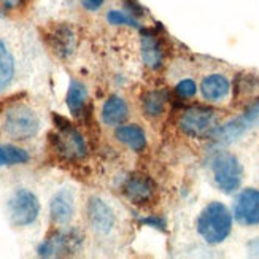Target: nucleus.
Returning a JSON list of instances; mask_svg holds the SVG:
<instances>
[{
  "label": "nucleus",
  "mask_w": 259,
  "mask_h": 259,
  "mask_svg": "<svg viewBox=\"0 0 259 259\" xmlns=\"http://www.w3.org/2000/svg\"><path fill=\"white\" fill-rule=\"evenodd\" d=\"M232 211L223 202L213 200L199 213L196 229L200 239L208 245H220L232 232Z\"/></svg>",
  "instance_id": "f257e3e1"
},
{
  "label": "nucleus",
  "mask_w": 259,
  "mask_h": 259,
  "mask_svg": "<svg viewBox=\"0 0 259 259\" xmlns=\"http://www.w3.org/2000/svg\"><path fill=\"white\" fill-rule=\"evenodd\" d=\"M211 175L217 188L224 194L237 193L242 186L243 180V167L239 157L228 153L220 151L211 161Z\"/></svg>",
  "instance_id": "f03ea898"
},
{
  "label": "nucleus",
  "mask_w": 259,
  "mask_h": 259,
  "mask_svg": "<svg viewBox=\"0 0 259 259\" xmlns=\"http://www.w3.org/2000/svg\"><path fill=\"white\" fill-rule=\"evenodd\" d=\"M220 115L215 108L194 105L186 108L178 119V127L188 137H208L211 131L218 126Z\"/></svg>",
  "instance_id": "7ed1b4c3"
},
{
  "label": "nucleus",
  "mask_w": 259,
  "mask_h": 259,
  "mask_svg": "<svg viewBox=\"0 0 259 259\" xmlns=\"http://www.w3.org/2000/svg\"><path fill=\"white\" fill-rule=\"evenodd\" d=\"M40 131V118L26 105H15L7 110L4 132L13 140H29Z\"/></svg>",
  "instance_id": "20e7f679"
},
{
  "label": "nucleus",
  "mask_w": 259,
  "mask_h": 259,
  "mask_svg": "<svg viewBox=\"0 0 259 259\" xmlns=\"http://www.w3.org/2000/svg\"><path fill=\"white\" fill-rule=\"evenodd\" d=\"M257 126H259V102L253 104L245 113L228 121L226 124L223 126L218 124L211 131L208 137L215 140L220 146H228L242 139L246 132L253 131Z\"/></svg>",
  "instance_id": "39448f33"
},
{
  "label": "nucleus",
  "mask_w": 259,
  "mask_h": 259,
  "mask_svg": "<svg viewBox=\"0 0 259 259\" xmlns=\"http://www.w3.org/2000/svg\"><path fill=\"white\" fill-rule=\"evenodd\" d=\"M7 210L13 226L27 228L35 223L40 215V202L35 193H32L30 189L19 188L8 199Z\"/></svg>",
  "instance_id": "423d86ee"
},
{
  "label": "nucleus",
  "mask_w": 259,
  "mask_h": 259,
  "mask_svg": "<svg viewBox=\"0 0 259 259\" xmlns=\"http://www.w3.org/2000/svg\"><path fill=\"white\" fill-rule=\"evenodd\" d=\"M54 118L58 119V122H56L58 132H56L51 139L54 150L69 161L83 159L88 154V145H86L84 137L69 121L58 118V116H54Z\"/></svg>",
  "instance_id": "0eeeda50"
},
{
  "label": "nucleus",
  "mask_w": 259,
  "mask_h": 259,
  "mask_svg": "<svg viewBox=\"0 0 259 259\" xmlns=\"http://www.w3.org/2000/svg\"><path fill=\"white\" fill-rule=\"evenodd\" d=\"M83 235L76 229L70 231H58L45 239L37 248L40 257H61L70 256L81 248Z\"/></svg>",
  "instance_id": "6e6552de"
},
{
  "label": "nucleus",
  "mask_w": 259,
  "mask_h": 259,
  "mask_svg": "<svg viewBox=\"0 0 259 259\" xmlns=\"http://www.w3.org/2000/svg\"><path fill=\"white\" fill-rule=\"evenodd\" d=\"M232 217L240 226H259V189L245 188L235 196L232 204Z\"/></svg>",
  "instance_id": "1a4fd4ad"
},
{
  "label": "nucleus",
  "mask_w": 259,
  "mask_h": 259,
  "mask_svg": "<svg viewBox=\"0 0 259 259\" xmlns=\"http://www.w3.org/2000/svg\"><path fill=\"white\" fill-rule=\"evenodd\" d=\"M88 223L99 235H108L116 226V215L104 199L91 197L86 207Z\"/></svg>",
  "instance_id": "9d476101"
},
{
  "label": "nucleus",
  "mask_w": 259,
  "mask_h": 259,
  "mask_svg": "<svg viewBox=\"0 0 259 259\" xmlns=\"http://www.w3.org/2000/svg\"><path fill=\"white\" fill-rule=\"evenodd\" d=\"M122 193L132 204L145 205L154 199L156 185L150 177L143 174H134L122 185Z\"/></svg>",
  "instance_id": "9b49d317"
},
{
  "label": "nucleus",
  "mask_w": 259,
  "mask_h": 259,
  "mask_svg": "<svg viewBox=\"0 0 259 259\" xmlns=\"http://www.w3.org/2000/svg\"><path fill=\"white\" fill-rule=\"evenodd\" d=\"M75 217L73 189L62 188L50 200V218L58 226H67Z\"/></svg>",
  "instance_id": "f8f14e48"
},
{
  "label": "nucleus",
  "mask_w": 259,
  "mask_h": 259,
  "mask_svg": "<svg viewBox=\"0 0 259 259\" xmlns=\"http://www.w3.org/2000/svg\"><path fill=\"white\" fill-rule=\"evenodd\" d=\"M199 91L205 102L220 104L231 96L232 84L224 73H208L202 78Z\"/></svg>",
  "instance_id": "ddd939ff"
},
{
  "label": "nucleus",
  "mask_w": 259,
  "mask_h": 259,
  "mask_svg": "<svg viewBox=\"0 0 259 259\" xmlns=\"http://www.w3.org/2000/svg\"><path fill=\"white\" fill-rule=\"evenodd\" d=\"M129 105L121 96H110L100 110V118H102L104 124L110 127H118L124 124L129 118Z\"/></svg>",
  "instance_id": "4468645a"
},
{
  "label": "nucleus",
  "mask_w": 259,
  "mask_h": 259,
  "mask_svg": "<svg viewBox=\"0 0 259 259\" xmlns=\"http://www.w3.org/2000/svg\"><path fill=\"white\" fill-rule=\"evenodd\" d=\"M140 53L143 64L151 70L161 69L164 64V50L162 45L154 33L151 32H142L140 35Z\"/></svg>",
  "instance_id": "2eb2a0df"
},
{
  "label": "nucleus",
  "mask_w": 259,
  "mask_h": 259,
  "mask_svg": "<svg viewBox=\"0 0 259 259\" xmlns=\"http://www.w3.org/2000/svg\"><path fill=\"white\" fill-rule=\"evenodd\" d=\"M48 41L51 45L53 51L61 56V58H67L75 51V45H76V38L73 30L65 26V24H59L56 26L48 35Z\"/></svg>",
  "instance_id": "dca6fc26"
},
{
  "label": "nucleus",
  "mask_w": 259,
  "mask_h": 259,
  "mask_svg": "<svg viewBox=\"0 0 259 259\" xmlns=\"http://www.w3.org/2000/svg\"><path fill=\"white\" fill-rule=\"evenodd\" d=\"M115 137L119 143L126 145L127 148H131L135 153H142L148 140H146V134L139 124H121L115 131Z\"/></svg>",
  "instance_id": "f3484780"
},
{
  "label": "nucleus",
  "mask_w": 259,
  "mask_h": 259,
  "mask_svg": "<svg viewBox=\"0 0 259 259\" xmlns=\"http://www.w3.org/2000/svg\"><path fill=\"white\" fill-rule=\"evenodd\" d=\"M16 73V64L15 58L11 54L8 45L0 38V93L13 83Z\"/></svg>",
  "instance_id": "a211bd4d"
},
{
  "label": "nucleus",
  "mask_w": 259,
  "mask_h": 259,
  "mask_svg": "<svg viewBox=\"0 0 259 259\" xmlns=\"http://www.w3.org/2000/svg\"><path fill=\"white\" fill-rule=\"evenodd\" d=\"M86 100H88V89L86 86L78 81V80H72L69 84V91H67V107H69L70 113L78 116L84 110L86 105Z\"/></svg>",
  "instance_id": "6ab92c4d"
},
{
  "label": "nucleus",
  "mask_w": 259,
  "mask_h": 259,
  "mask_svg": "<svg viewBox=\"0 0 259 259\" xmlns=\"http://www.w3.org/2000/svg\"><path fill=\"white\" fill-rule=\"evenodd\" d=\"M165 102L167 97L161 91H150L146 93L142 99V110L146 118H161L165 111Z\"/></svg>",
  "instance_id": "aec40b11"
},
{
  "label": "nucleus",
  "mask_w": 259,
  "mask_h": 259,
  "mask_svg": "<svg viewBox=\"0 0 259 259\" xmlns=\"http://www.w3.org/2000/svg\"><path fill=\"white\" fill-rule=\"evenodd\" d=\"M30 156L26 150L18 148L13 145H0V167L26 164Z\"/></svg>",
  "instance_id": "412c9836"
},
{
  "label": "nucleus",
  "mask_w": 259,
  "mask_h": 259,
  "mask_svg": "<svg viewBox=\"0 0 259 259\" xmlns=\"http://www.w3.org/2000/svg\"><path fill=\"white\" fill-rule=\"evenodd\" d=\"M107 21H108V24H111V26L135 27V29L140 27L137 19H135L132 15L126 13V11H121V10H110L107 13Z\"/></svg>",
  "instance_id": "4be33fe9"
},
{
  "label": "nucleus",
  "mask_w": 259,
  "mask_h": 259,
  "mask_svg": "<svg viewBox=\"0 0 259 259\" xmlns=\"http://www.w3.org/2000/svg\"><path fill=\"white\" fill-rule=\"evenodd\" d=\"M197 84L193 78H183V80H180L177 84H175V94L180 97V99H193L196 97L197 94Z\"/></svg>",
  "instance_id": "5701e85b"
},
{
  "label": "nucleus",
  "mask_w": 259,
  "mask_h": 259,
  "mask_svg": "<svg viewBox=\"0 0 259 259\" xmlns=\"http://www.w3.org/2000/svg\"><path fill=\"white\" fill-rule=\"evenodd\" d=\"M80 4L86 11H93L94 13V11H99L104 7L105 0H80Z\"/></svg>",
  "instance_id": "b1692460"
},
{
  "label": "nucleus",
  "mask_w": 259,
  "mask_h": 259,
  "mask_svg": "<svg viewBox=\"0 0 259 259\" xmlns=\"http://www.w3.org/2000/svg\"><path fill=\"white\" fill-rule=\"evenodd\" d=\"M246 253L250 257H259V237H254L246 243Z\"/></svg>",
  "instance_id": "393cba45"
},
{
  "label": "nucleus",
  "mask_w": 259,
  "mask_h": 259,
  "mask_svg": "<svg viewBox=\"0 0 259 259\" xmlns=\"http://www.w3.org/2000/svg\"><path fill=\"white\" fill-rule=\"evenodd\" d=\"M22 0H0V5L4 10H15L21 5Z\"/></svg>",
  "instance_id": "a878e982"
},
{
  "label": "nucleus",
  "mask_w": 259,
  "mask_h": 259,
  "mask_svg": "<svg viewBox=\"0 0 259 259\" xmlns=\"http://www.w3.org/2000/svg\"><path fill=\"white\" fill-rule=\"evenodd\" d=\"M4 18V8H0V19Z\"/></svg>",
  "instance_id": "bb28decb"
}]
</instances>
